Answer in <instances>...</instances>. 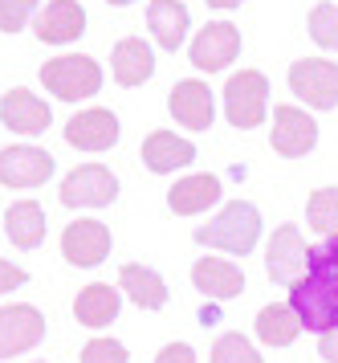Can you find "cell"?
Segmentation results:
<instances>
[{
  "mask_svg": "<svg viewBox=\"0 0 338 363\" xmlns=\"http://www.w3.org/2000/svg\"><path fill=\"white\" fill-rule=\"evenodd\" d=\"M290 306L314 335L338 330V233L310 249V269L290 290Z\"/></svg>",
  "mask_w": 338,
  "mask_h": 363,
  "instance_id": "cell-1",
  "label": "cell"
},
{
  "mask_svg": "<svg viewBox=\"0 0 338 363\" xmlns=\"http://www.w3.org/2000/svg\"><path fill=\"white\" fill-rule=\"evenodd\" d=\"M261 229H265L261 225V208L253 200H228L225 208L212 216L208 225H200L192 237L196 245L204 249H220L228 257H249L261 241Z\"/></svg>",
  "mask_w": 338,
  "mask_h": 363,
  "instance_id": "cell-2",
  "label": "cell"
},
{
  "mask_svg": "<svg viewBox=\"0 0 338 363\" xmlns=\"http://www.w3.org/2000/svg\"><path fill=\"white\" fill-rule=\"evenodd\" d=\"M41 86L62 102L94 99L98 90H102V66H98L94 57L65 53V57H53V62L41 66Z\"/></svg>",
  "mask_w": 338,
  "mask_h": 363,
  "instance_id": "cell-3",
  "label": "cell"
},
{
  "mask_svg": "<svg viewBox=\"0 0 338 363\" xmlns=\"http://www.w3.org/2000/svg\"><path fill=\"white\" fill-rule=\"evenodd\" d=\"M225 115L237 131H253L269 115V78L261 69H241L225 82Z\"/></svg>",
  "mask_w": 338,
  "mask_h": 363,
  "instance_id": "cell-4",
  "label": "cell"
},
{
  "mask_svg": "<svg viewBox=\"0 0 338 363\" xmlns=\"http://www.w3.org/2000/svg\"><path fill=\"white\" fill-rule=\"evenodd\" d=\"M306 269H310V245L302 237V229L298 225H277L269 245H265V274H269V281L293 290L306 278Z\"/></svg>",
  "mask_w": 338,
  "mask_h": 363,
  "instance_id": "cell-5",
  "label": "cell"
},
{
  "mask_svg": "<svg viewBox=\"0 0 338 363\" xmlns=\"http://www.w3.org/2000/svg\"><path fill=\"white\" fill-rule=\"evenodd\" d=\"M45 314L37 311L33 302H9L0 306V363L16 359V355H29L33 347L45 343Z\"/></svg>",
  "mask_w": 338,
  "mask_h": 363,
  "instance_id": "cell-6",
  "label": "cell"
},
{
  "mask_svg": "<svg viewBox=\"0 0 338 363\" xmlns=\"http://www.w3.org/2000/svg\"><path fill=\"white\" fill-rule=\"evenodd\" d=\"M65 208H106L118 200V176L102 164H78L57 188Z\"/></svg>",
  "mask_w": 338,
  "mask_h": 363,
  "instance_id": "cell-7",
  "label": "cell"
},
{
  "mask_svg": "<svg viewBox=\"0 0 338 363\" xmlns=\"http://www.w3.org/2000/svg\"><path fill=\"white\" fill-rule=\"evenodd\" d=\"M290 90L310 111H334L338 106V66L326 57H302L290 66Z\"/></svg>",
  "mask_w": 338,
  "mask_h": 363,
  "instance_id": "cell-8",
  "label": "cell"
},
{
  "mask_svg": "<svg viewBox=\"0 0 338 363\" xmlns=\"http://www.w3.org/2000/svg\"><path fill=\"white\" fill-rule=\"evenodd\" d=\"M111 245L114 237L111 229L94 220V216H78V220H69L62 229V257L69 265H78V269H94L111 257Z\"/></svg>",
  "mask_w": 338,
  "mask_h": 363,
  "instance_id": "cell-9",
  "label": "cell"
},
{
  "mask_svg": "<svg viewBox=\"0 0 338 363\" xmlns=\"http://www.w3.org/2000/svg\"><path fill=\"white\" fill-rule=\"evenodd\" d=\"M269 143H274L277 155L302 160V155H310V151L318 147V123H314L302 106L281 102V106H274V131H269Z\"/></svg>",
  "mask_w": 338,
  "mask_h": 363,
  "instance_id": "cell-10",
  "label": "cell"
},
{
  "mask_svg": "<svg viewBox=\"0 0 338 363\" xmlns=\"http://www.w3.org/2000/svg\"><path fill=\"white\" fill-rule=\"evenodd\" d=\"M241 57V29L228 21H208L192 41V66L200 74H220Z\"/></svg>",
  "mask_w": 338,
  "mask_h": 363,
  "instance_id": "cell-11",
  "label": "cell"
},
{
  "mask_svg": "<svg viewBox=\"0 0 338 363\" xmlns=\"http://www.w3.org/2000/svg\"><path fill=\"white\" fill-rule=\"evenodd\" d=\"M53 176V155L33 143H16V147L0 151V184L4 188H41Z\"/></svg>",
  "mask_w": 338,
  "mask_h": 363,
  "instance_id": "cell-12",
  "label": "cell"
},
{
  "mask_svg": "<svg viewBox=\"0 0 338 363\" xmlns=\"http://www.w3.org/2000/svg\"><path fill=\"white\" fill-rule=\"evenodd\" d=\"M118 115L106 111V106H90V111H78V115L65 123V143L78 151H111L118 143Z\"/></svg>",
  "mask_w": 338,
  "mask_h": 363,
  "instance_id": "cell-13",
  "label": "cell"
},
{
  "mask_svg": "<svg viewBox=\"0 0 338 363\" xmlns=\"http://www.w3.org/2000/svg\"><path fill=\"white\" fill-rule=\"evenodd\" d=\"M167 111H171V118H176L179 127H188V131H208L212 118H216V99H212V90L200 82V78H184V82L171 86Z\"/></svg>",
  "mask_w": 338,
  "mask_h": 363,
  "instance_id": "cell-14",
  "label": "cell"
},
{
  "mask_svg": "<svg viewBox=\"0 0 338 363\" xmlns=\"http://www.w3.org/2000/svg\"><path fill=\"white\" fill-rule=\"evenodd\" d=\"M0 123L9 127V131L16 135H45L49 123H53V111H49L45 99H37L33 90H25V86H13L4 99H0Z\"/></svg>",
  "mask_w": 338,
  "mask_h": 363,
  "instance_id": "cell-15",
  "label": "cell"
},
{
  "mask_svg": "<svg viewBox=\"0 0 338 363\" xmlns=\"http://www.w3.org/2000/svg\"><path fill=\"white\" fill-rule=\"evenodd\" d=\"M33 33L45 45H69V41H78L86 33V9L78 0H49L33 17Z\"/></svg>",
  "mask_w": 338,
  "mask_h": 363,
  "instance_id": "cell-16",
  "label": "cell"
},
{
  "mask_svg": "<svg viewBox=\"0 0 338 363\" xmlns=\"http://www.w3.org/2000/svg\"><path fill=\"white\" fill-rule=\"evenodd\" d=\"M192 286L212 302H228V298L244 294V269L237 262H228V257L208 253V257H200L192 265Z\"/></svg>",
  "mask_w": 338,
  "mask_h": 363,
  "instance_id": "cell-17",
  "label": "cell"
},
{
  "mask_svg": "<svg viewBox=\"0 0 338 363\" xmlns=\"http://www.w3.org/2000/svg\"><path fill=\"white\" fill-rule=\"evenodd\" d=\"M123 311V290L111 286V281H90V286H81L78 298H74V318H78V327L86 330H102L111 327L114 318Z\"/></svg>",
  "mask_w": 338,
  "mask_h": 363,
  "instance_id": "cell-18",
  "label": "cell"
},
{
  "mask_svg": "<svg viewBox=\"0 0 338 363\" xmlns=\"http://www.w3.org/2000/svg\"><path fill=\"white\" fill-rule=\"evenodd\" d=\"M225 188H220V176H208V172H196V176H184L167 188V208L176 216H200L208 213L212 204H220Z\"/></svg>",
  "mask_w": 338,
  "mask_h": 363,
  "instance_id": "cell-19",
  "label": "cell"
},
{
  "mask_svg": "<svg viewBox=\"0 0 338 363\" xmlns=\"http://www.w3.org/2000/svg\"><path fill=\"white\" fill-rule=\"evenodd\" d=\"M118 290H123L139 311H163V306L171 302V290H167L163 274L151 269V265H143V262H127L118 269Z\"/></svg>",
  "mask_w": 338,
  "mask_h": 363,
  "instance_id": "cell-20",
  "label": "cell"
},
{
  "mask_svg": "<svg viewBox=\"0 0 338 363\" xmlns=\"http://www.w3.org/2000/svg\"><path fill=\"white\" fill-rule=\"evenodd\" d=\"M143 164L155 172V176H171L179 167H188L196 160V143L192 139H184L176 131H151L143 139Z\"/></svg>",
  "mask_w": 338,
  "mask_h": 363,
  "instance_id": "cell-21",
  "label": "cell"
},
{
  "mask_svg": "<svg viewBox=\"0 0 338 363\" xmlns=\"http://www.w3.org/2000/svg\"><path fill=\"white\" fill-rule=\"evenodd\" d=\"M302 318H298V311H293L290 302H269V306H261L257 318H253V335H257V343L274 347V351H281V347H293L298 339H302Z\"/></svg>",
  "mask_w": 338,
  "mask_h": 363,
  "instance_id": "cell-22",
  "label": "cell"
},
{
  "mask_svg": "<svg viewBox=\"0 0 338 363\" xmlns=\"http://www.w3.org/2000/svg\"><path fill=\"white\" fill-rule=\"evenodd\" d=\"M45 229H49V220H45V208L37 200H13L4 208V233H9V241L16 249L33 253V249L45 241Z\"/></svg>",
  "mask_w": 338,
  "mask_h": 363,
  "instance_id": "cell-23",
  "label": "cell"
},
{
  "mask_svg": "<svg viewBox=\"0 0 338 363\" xmlns=\"http://www.w3.org/2000/svg\"><path fill=\"white\" fill-rule=\"evenodd\" d=\"M147 25H151V37L159 41V50L176 53L184 45V37H188V4L184 0H151L147 4Z\"/></svg>",
  "mask_w": 338,
  "mask_h": 363,
  "instance_id": "cell-24",
  "label": "cell"
},
{
  "mask_svg": "<svg viewBox=\"0 0 338 363\" xmlns=\"http://www.w3.org/2000/svg\"><path fill=\"white\" fill-rule=\"evenodd\" d=\"M111 69L118 86H143L155 74V53L143 37H123L111 53Z\"/></svg>",
  "mask_w": 338,
  "mask_h": 363,
  "instance_id": "cell-25",
  "label": "cell"
},
{
  "mask_svg": "<svg viewBox=\"0 0 338 363\" xmlns=\"http://www.w3.org/2000/svg\"><path fill=\"white\" fill-rule=\"evenodd\" d=\"M306 225L322 237H334L338 233V188L326 184V188H314L306 200Z\"/></svg>",
  "mask_w": 338,
  "mask_h": 363,
  "instance_id": "cell-26",
  "label": "cell"
},
{
  "mask_svg": "<svg viewBox=\"0 0 338 363\" xmlns=\"http://www.w3.org/2000/svg\"><path fill=\"white\" fill-rule=\"evenodd\" d=\"M208 363H265V359H261L253 339H244L241 330H225V335H216Z\"/></svg>",
  "mask_w": 338,
  "mask_h": 363,
  "instance_id": "cell-27",
  "label": "cell"
},
{
  "mask_svg": "<svg viewBox=\"0 0 338 363\" xmlns=\"http://www.w3.org/2000/svg\"><path fill=\"white\" fill-rule=\"evenodd\" d=\"M310 37H314V45L338 53V4H314V13H310Z\"/></svg>",
  "mask_w": 338,
  "mask_h": 363,
  "instance_id": "cell-28",
  "label": "cell"
},
{
  "mask_svg": "<svg viewBox=\"0 0 338 363\" xmlns=\"http://www.w3.org/2000/svg\"><path fill=\"white\" fill-rule=\"evenodd\" d=\"M78 363H130V351H127V343H118L111 335H94L90 343L81 347Z\"/></svg>",
  "mask_w": 338,
  "mask_h": 363,
  "instance_id": "cell-29",
  "label": "cell"
},
{
  "mask_svg": "<svg viewBox=\"0 0 338 363\" xmlns=\"http://www.w3.org/2000/svg\"><path fill=\"white\" fill-rule=\"evenodd\" d=\"M37 13V0H0V33H21Z\"/></svg>",
  "mask_w": 338,
  "mask_h": 363,
  "instance_id": "cell-30",
  "label": "cell"
},
{
  "mask_svg": "<svg viewBox=\"0 0 338 363\" xmlns=\"http://www.w3.org/2000/svg\"><path fill=\"white\" fill-rule=\"evenodd\" d=\"M155 363H200V359H196V347H192V343L176 339V343H163V347H159Z\"/></svg>",
  "mask_w": 338,
  "mask_h": 363,
  "instance_id": "cell-31",
  "label": "cell"
},
{
  "mask_svg": "<svg viewBox=\"0 0 338 363\" xmlns=\"http://www.w3.org/2000/svg\"><path fill=\"white\" fill-rule=\"evenodd\" d=\"M25 281H29V274H25L21 265H13V262H4V257H0V298L13 294L16 286H25Z\"/></svg>",
  "mask_w": 338,
  "mask_h": 363,
  "instance_id": "cell-32",
  "label": "cell"
},
{
  "mask_svg": "<svg viewBox=\"0 0 338 363\" xmlns=\"http://www.w3.org/2000/svg\"><path fill=\"white\" fill-rule=\"evenodd\" d=\"M318 355H322L326 363H338V330H326V335H318Z\"/></svg>",
  "mask_w": 338,
  "mask_h": 363,
  "instance_id": "cell-33",
  "label": "cell"
},
{
  "mask_svg": "<svg viewBox=\"0 0 338 363\" xmlns=\"http://www.w3.org/2000/svg\"><path fill=\"white\" fill-rule=\"evenodd\" d=\"M204 4H212V9H237V4H244V0H204Z\"/></svg>",
  "mask_w": 338,
  "mask_h": 363,
  "instance_id": "cell-34",
  "label": "cell"
},
{
  "mask_svg": "<svg viewBox=\"0 0 338 363\" xmlns=\"http://www.w3.org/2000/svg\"><path fill=\"white\" fill-rule=\"evenodd\" d=\"M106 4H114V9H123V4H130V0H106Z\"/></svg>",
  "mask_w": 338,
  "mask_h": 363,
  "instance_id": "cell-35",
  "label": "cell"
},
{
  "mask_svg": "<svg viewBox=\"0 0 338 363\" xmlns=\"http://www.w3.org/2000/svg\"><path fill=\"white\" fill-rule=\"evenodd\" d=\"M33 363H45V359H33Z\"/></svg>",
  "mask_w": 338,
  "mask_h": 363,
  "instance_id": "cell-36",
  "label": "cell"
}]
</instances>
